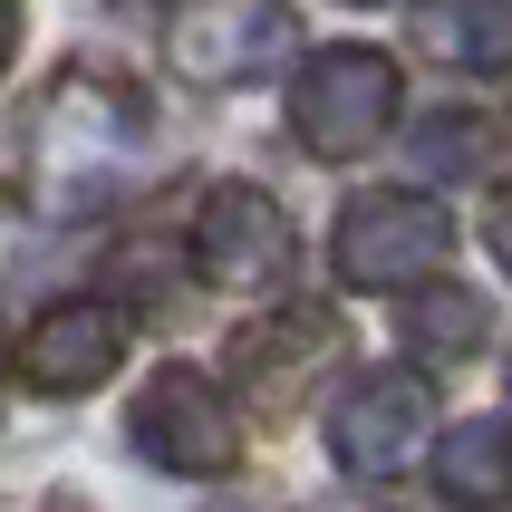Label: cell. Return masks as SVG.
Masks as SVG:
<instances>
[{
    "mask_svg": "<svg viewBox=\"0 0 512 512\" xmlns=\"http://www.w3.org/2000/svg\"><path fill=\"white\" fill-rule=\"evenodd\" d=\"M0 426H10V397H0Z\"/></svg>",
    "mask_w": 512,
    "mask_h": 512,
    "instance_id": "obj_17",
    "label": "cell"
},
{
    "mask_svg": "<svg viewBox=\"0 0 512 512\" xmlns=\"http://www.w3.org/2000/svg\"><path fill=\"white\" fill-rule=\"evenodd\" d=\"M300 49L290 0H174L165 10V68L184 87H252Z\"/></svg>",
    "mask_w": 512,
    "mask_h": 512,
    "instance_id": "obj_5",
    "label": "cell"
},
{
    "mask_svg": "<svg viewBox=\"0 0 512 512\" xmlns=\"http://www.w3.org/2000/svg\"><path fill=\"white\" fill-rule=\"evenodd\" d=\"M126 445H136L155 474H184V484H213L242 464V426H232L223 387L194 368V358H165V368L136 387L126 406Z\"/></svg>",
    "mask_w": 512,
    "mask_h": 512,
    "instance_id": "obj_4",
    "label": "cell"
},
{
    "mask_svg": "<svg viewBox=\"0 0 512 512\" xmlns=\"http://www.w3.org/2000/svg\"><path fill=\"white\" fill-rule=\"evenodd\" d=\"M416 49L474 78H512V0H416Z\"/></svg>",
    "mask_w": 512,
    "mask_h": 512,
    "instance_id": "obj_11",
    "label": "cell"
},
{
    "mask_svg": "<svg viewBox=\"0 0 512 512\" xmlns=\"http://www.w3.org/2000/svg\"><path fill=\"white\" fill-rule=\"evenodd\" d=\"M484 329H493L484 290H464V281H416L406 290V348L416 358H474Z\"/></svg>",
    "mask_w": 512,
    "mask_h": 512,
    "instance_id": "obj_12",
    "label": "cell"
},
{
    "mask_svg": "<svg viewBox=\"0 0 512 512\" xmlns=\"http://www.w3.org/2000/svg\"><path fill=\"white\" fill-rule=\"evenodd\" d=\"M484 242H493V261H503V271H512V184H503V194H493V213H484Z\"/></svg>",
    "mask_w": 512,
    "mask_h": 512,
    "instance_id": "obj_14",
    "label": "cell"
},
{
    "mask_svg": "<svg viewBox=\"0 0 512 512\" xmlns=\"http://www.w3.org/2000/svg\"><path fill=\"white\" fill-rule=\"evenodd\" d=\"M194 271L213 290H281L290 261H300V232H290V213L261 184H242V174H223V184H203L194 203Z\"/></svg>",
    "mask_w": 512,
    "mask_h": 512,
    "instance_id": "obj_7",
    "label": "cell"
},
{
    "mask_svg": "<svg viewBox=\"0 0 512 512\" xmlns=\"http://www.w3.org/2000/svg\"><path fill=\"white\" fill-rule=\"evenodd\" d=\"M435 445V387L426 368H358L329 406V455L348 484H397Z\"/></svg>",
    "mask_w": 512,
    "mask_h": 512,
    "instance_id": "obj_6",
    "label": "cell"
},
{
    "mask_svg": "<svg viewBox=\"0 0 512 512\" xmlns=\"http://www.w3.org/2000/svg\"><path fill=\"white\" fill-rule=\"evenodd\" d=\"M406 107V78L397 58L368 49V39H339V49H319L300 78H290V136H300V155H319V165H348V155H368L387 126H397Z\"/></svg>",
    "mask_w": 512,
    "mask_h": 512,
    "instance_id": "obj_2",
    "label": "cell"
},
{
    "mask_svg": "<svg viewBox=\"0 0 512 512\" xmlns=\"http://www.w3.org/2000/svg\"><path fill=\"white\" fill-rule=\"evenodd\" d=\"M348 10H368V0H348Z\"/></svg>",
    "mask_w": 512,
    "mask_h": 512,
    "instance_id": "obj_18",
    "label": "cell"
},
{
    "mask_svg": "<svg viewBox=\"0 0 512 512\" xmlns=\"http://www.w3.org/2000/svg\"><path fill=\"white\" fill-rule=\"evenodd\" d=\"M435 493L455 512H503L512 503V426L503 416H464V426H435Z\"/></svg>",
    "mask_w": 512,
    "mask_h": 512,
    "instance_id": "obj_10",
    "label": "cell"
},
{
    "mask_svg": "<svg viewBox=\"0 0 512 512\" xmlns=\"http://www.w3.org/2000/svg\"><path fill=\"white\" fill-rule=\"evenodd\" d=\"M493 145H503V116H464V107H445V116H426V126H416V155H426L435 174H474V165H493Z\"/></svg>",
    "mask_w": 512,
    "mask_h": 512,
    "instance_id": "obj_13",
    "label": "cell"
},
{
    "mask_svg": "<svg viewBox=\"0 0 512 512\" xmlns=\"http://www.w3.org/2000/svg\"><path fill=\"white\" fill-rule=\"evenodd\" d=\"M116 10H136V20H145V10H174V0H116Z\"/></svg>",
    "mask_w": 512,
    "mask_h": 512,
    "instance_id": "obj_16",
    "label": "cell"
},
{
    "mask_svg": "<svg viewBox=\"0 0 512 512\" xmlns=\"http://www.w3.org/2000/svg\"><path fill=\"white\" fill-rule=\"evenodd\" d=\"M165 165V145H155V107H145L136 78H116L97 58H68L29 116V203L58 213V223H78V213H107L145 184V174Z\"/></svg>",
    "mask_w": 512,
    "mask_h": 512,
    "instance_id": "obj_1",
    "label": "cell"
},
{
    "mask_svg": "<svg viewBox=\"0 0 512 512\" xmlns=\"http://www.w3.org/2000/svg\"><path fill=\"white\" fill-rule=\"evenodd\" d=\"M455 252V213L416 184H387V194H348L339 232H329V271L348 290H416L445 271Z\"/></svg>",
    "mask_w": 512,
    "mask_h": 512,
    "instance_id": "obj_3",
    "label": "cell"
},
{
    "mask_svg": "<svg viewBox=\"0 0 512 512\" xmlns=\"http://www.w3.org/2000/svg\"><path fill=\"white\" fill-rule=\"evenodd\" d=\"M339 358V319L329 310H271L232 339V387L261 406V416H290Z\"/></svg>",
    "mask_w": 512,
    "mask_h": 512,
    "instance_id": "obj_9",
    "label": "cell"
},
{
    "mask_svg": "<svg viewBox=\"0 0 512 512\" xmlns=\"http://www.w3.org/2000/svg\"><path fill=\"white\" fill-rule=\"evenodd\" d=\"M116 358H126V310H116V300H49V310L20 329V377L39 397L107 387Z\"/></svg>",
    "mask_w": 512,
    "mask_h": 512,
    "instance_id": "obj_8",
    "label": "cell"
},
{
    "mask_svg": "<svg viewBox=\"0 0 512 512\" xmlns=\"http://www.w3.org/2000/svg\"><path fill=\"white\" fill-rule=\"evenodd\" d=\"M20 58V0H0V68Z\"/></svg>",
    "mask_w": 512,
    "mask_h": 512,
    "instance_id": "obj_15",
    "label": "cell"
}]
</instances>
